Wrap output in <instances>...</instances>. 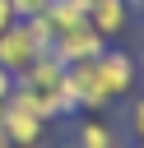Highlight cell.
<instances>
[{
	"label": "cell",
	"mask_w": 144,
	"mask_h": 148,
	"mask_svg": "<svg viewBox=\"0 0 144 148\" xmlns=\"http://www.w3.org/2000/svg\"><path fill=\"white\" fill-rule=\"evenodd\" d=\"M125 125H130V139H135V143H144V97H135V102H130Z\"/></svg>",
	"instance_id": "9c48e42d"
},
{
	"label": "cell",
	"mask_w": 144,
	"mask_h": 148,
	"mask_svg": "<svg viewBox=\"0 0 144 148\" xmlns=\"http://www.w3.org/2000/svg\"><path fill=\"white\" fill-rule=\"evenodd\" d=\"M135 148H144V143H135Z\"/></svg>",
	"instance_id": "d6986e66"
},
{
	"label": "cell",
	"mask_w": 144,
	"mask_h": 148,
	"mask_svg": "<svg viewBox=\"0 0 144 148\" xmlns=\"http://www.w3.org/2000/svg\"><path fill=\"white\" fill-rule=\"evenodd\" d=\"M98 74H102V88H107V97H111V102L130 97V92H135V83H139V74H135V56H130V51H121V46H107V51L98 56Z\"/></svg>",
	"instance_id": "3957f363"
},
{
	"label": "cell",
	"mask_w": 144,
	"mask_h": 148,
	"mask_svg": "<svg viewBox=\"0 0 144 148\" xmlns=\"http://www.w3.org/2000/svg\"><path fill=\"white\" fill-rule=\"evenodd\" d=\"M79 5H84V14H88V9H93V5H98V0H79Z\"/></svg>",
	"instance_id": "9a60e30c"
},
{
	"label": "cell",
	"mask_w": 144,
	"mask_h": 148,
	"mask_svg": "<svg viewBox=\"0 0 144 148\" xmlns=\"http://www.w3.org/2000/svg\"><path fill=\"white\" fill-rule=\"evenodd\" d=\"M14 23H19V18H14V5H9V0H0V32H5V28H14Z\"/></svg>",
	"instance_id": "8fae6325"
},
{
	"label": "cell",
	"mask_w": 144,
	"mask_h": 148,
	"mask_svg": "<svg viewBox=\"0 0 144 148\" xmlns=\"http://www.w3.org/2000/svg\"><path fill=\"white\" fill-rule=\"evenodd\" d=\"M0 148H9V143H5V134H0Z\"/></svg>",
	"instance_id": "ac0fdd59"
},
{
	"label": "cell",
	"mask_w": 144,
	"mask_h": 148,
	"mask_svg": "<svg viewBox=\"0 0 144 148\" xmlns=\"http://www.w3.org/2000/svg\"><path fill=\"white\" fill-rule=\"evenodd\" d=\"M9 92H14V74L0 69V102H9Z\"/></svg>",
	"instance_id": "7c38bea8"
},
{
	"label": "cell",
	"mask_w": 144,
	"mask_h": 148,
	"mask_svg": "<svg viewBox=\"0 0 144 148\" xmlns=\"http://www.w3.org/2000/svg\"><path fill=\"white\" fill-rule=\"evenodd\" d=\"M0 134H5L9 148H42V143H46V120L33 116V111L19 106V102H5V125H0Z\"/></svg>",
	"instance_id": "5b68a950"
},
{
	"label": "cell",
	"mask_w": 144,
	"mask_h": 148,
	"mask_svg": "<svg viewBox=\"0 0 144 148\" xmlns=\"http://www.w3.org/2000/svg\"><path fill=\"white\" fill-rule=\"evenodd\" d=\"M135 23H139V28H144V0H139V9H135Z\"/></svg>",
	"instance_id": "5bb4252c"
},
{
	"label": "cell",
	"mask_w": 144,
	"mask_h": 148,
	"mask_svg": "<svg viewBox=\"0 0 144 148\" xmlns=\"http://www.w3.org/2000/svg\"><path fill=\"white\" fill-rule=\"evenodd\" d=\"M37 56H46V51L37 46V37H33V28H28L23 18H19L14 28H5V32H0V69H9L14 79H19Z\"/></svg>",
	"instance_id": "277c9868"
},
{
	"label": "cell",
	"mask_w": 144,
	"mask_h": 148,
	"mask_svg": "<svg viewBox=\"0 0 144 148\" xmlns=\"http://www.w3.org/2000/svg\"><path fill=\"white\" fill-rule=\"evenodd\" d=\"M56 148H74V139H70V143H56Z\"/></svg>",
	"instance_id": "2e32d148"
},
{
	"label": "cell",
	"mask_w": 144,
	"mask_h": 148,
	"mask_svg": "<svg viewBox=\"0 0 144 148\" xmlns=\"http://www.w3.org/2000/svg\"><path fill=\"white\" fill-rule=\"evenodd\" d=\"M0 125H5V102H0Z\"/></svg>",
	"instance_id": "e0dca14e"
},
{
	"label": "cell",
	"mask_w": 144,
	"mask_h": 148,
	"mask_svg": "<svg viewBox=\"0 0 144 148\" xmlns=\"http://www.w3.org/2000/svg\"><path fill=\"white\" fill-rule=\"evenodd\" d=\"M14 5V18H42L51 0H9Z\"/></svg>",
	"instance_id": "30bf717a"
},
{
	"label": "cell",
	"mask_w": 144,
	"mask_h": 148,
	"mask_svg": "<svg viewBox=\"0 0 144 148\" xmlns=\"http://www.w3.org/2000/svg\"><path fill=\"white\" fill-rule=\"evenodd\" d=\"M65 88H70V97H74L79 111H107V106H111V97H107V88H102V74H98V60L70 65V69H65Z\"/></svg>",
	"instance_id": "7a4b0ae2"
},
{
	"label": "cell",
	"mask_w": 144,
	"mask_h": 148,
	"mask_svg": "<svg viewBox=\"0 0 144 148\" xmlns=\"http://www.w3.org/2000/svg\"><path fill=\"white\" fill-rule=\"evenodd\" d=\"M107 46H111V42H107V37H98V28L84 18V23H74V28L56 32L51 56H56V60H65V65H79V60H98Z\"/></svg>",
	"instance_id": "6da1fadb"
},
{
	"label": "cell",
	"mask_w": 144,
	"mask_h": 148,
	"mask_svg": "<svg viewBox=\"0 0 144 148\" xmlns=\"http://www.w3.org/2000/svg\"><path fill=\"white\" fill-rule=\"evenodd\" d=\"M88 23L98 28V37H125V28L135 23V9L125 5V0H98L93 9H88Z\"/></svg>",
	"instance_id": "8992f818"
},
{
	"label": "cell",
	"mask_w": 144,
	"mask_h": 148,
	"mask_svg": "<svg viewBox=\"0 0 144 148\" xmlns=\"http://www.w3.org/2000/svg\"><path fill=\"white\" fill-rule=\"evenodd\" d=\"M74 148H121V134H116L111 120H102V116H84V120L74 125Z\"/></svg>",
	"instance_id": "52a82bcc"
},
{
	"label": "cell",
	"mask_w": 144,
	"mask_h": 148,
	"mask_svg": "<svg viewBox=\"0 0 144 148\" xmlns=\"http://www.w3.org/2000/svg\"><path fill=\"white\" fill-rule=\"evenodd\" d=\"M42 18L51 23V32H65V28H74V23H84L88 14H84V5H79V0H51Z\"/></svg>",
	"instance_id": "ba28073f"
},
{
	"label": "cell",
	"mask_w": 144,
	"mask_h": 148,
	"mask_svg": "<svg viewBox=\"0 0 144 148\" xmlns=\"http://www.w3.org/2000/svg\"><path fill=\"white\" fill-rule=\"evenodd\" d=\"M135 74H139V83H144V51L135 56Z\"/></svg>",
	"instance_id": "4fadbf2b"
}]
</instances>
